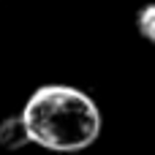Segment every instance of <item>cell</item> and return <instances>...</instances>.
Returning <instances> with one entry per match:
<instances>
[{
	"mask_svg": "<svg viewBox=\"0 0 155 155\" xmlns=\"http://www.w3.org/2000/svg\"><path fill=\"white\" fill-rule=\"evenodd\" d=\"M22 117L33 144L54 153H79L101 134V112L95 101L68 84L38 87L27 98Z\"/></svg>",
	"mask_w": 155,
	"mask_h": 155,
	"instance_id": "obj_1",
	"label": "cell"
},
{
	"mask_svg": "<svg viewBox=\"0 0 155 155\" xmlns=\"http://www.w3.org/2000/svg\"><path fill=\"white\" fill-rule=\"evenodd\" d=\"M25 144H33L25 117H22V114L5 117V120L0 123V147H3V150H19V147H25Z\"/></svg>",
	"mask_w": 155,
	"mask_h": 155,
	"instance_id": "obj_2",
	"label": "cell"
},
{
	"mask_svg": "<svg viewBox=\"0 0 155 155\" xmlns=\"http://www.w3.org/2000/svg\"><path fill=\"white\" fill-rule=\"evenodd\" d=\"M136 30H139L142 38H147L150 44H155V3L139 8V14H136Z\"/></svg>",
	"mask_w": 155,
	"mask_h": 155,
	"instance_id": "obj_3",
	"label": "cell"
}]
</instances>
